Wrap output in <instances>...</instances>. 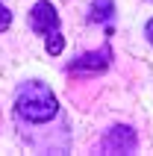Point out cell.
<instances>
[{"label": "cell", "mask_w": 153, "mask_h": 156, "mask_svg": "<svg viewBox=\"0 0 153 156\" xmlns=\"http://www.w3.org/2000/svg\"><path fill=\"white\" fill-rule=\"evenodd\" d=\"M9 27H12V12L3 6V0H0V33H6Z\"/></svg>", "instance_id": "obj_7"}, {"label": "cell", "mask_w": 153, "mask_h": 156, "mask_svg": "<svg viewBox=\"0 0 153 156\" xmlns=\"http://www.w3.org/2000/svg\"><path fill=\"white\" fill-rule=\"evenodd\" d=\"M144 33H147V41L153 44V18H150V21H147V27H144Z\"/></svg>", "instance_id": "obj_8"}, {"label": "cell", "mask_w": 153, "mask_h": 156, "mask_svg": "<svg viewBox=\"0 0 153 156\" xmlns=\"http://www.w3.org/2000/svg\"><path fill=\"white\" fill-rule=\"evenodd\" d=\"M136 147H138V136H136L133 127H127V124L109 127L106 136L100 139V144H97L100 153H136Z\"/></svg>", "instance_id": "obj_2"}, {"label": "cell", "mask_w": 153, "mask_h": 156, "mask_svg": "<svg viewBox=\"0 0 153 156\" xmlns=\"http://www.w3.org/2000/svg\"><path fill=\"white\" fill-rule=\"evenodd\" d=\"M112 18H115V3L112 0H94L91 3V12H88V21L91 24H106L109 27Z\"/></svg>", "instance_id": "obj_5"}, {"label": "cell", "mask_w": 153, "mask_h": 156, "mask_svg": "<svg viewBox=\"0 0 153 156\" xmlns=\"http://www.w3.org/2000/svg\"><path fill=\"white\" fill-rule=\"evenodd\" d=\"M44 50L50 53V56H59V53L65 50V38H62L59 30H53L50 35H44Z\"/></svg>", "instance_id": "obj_6"}, {"label": "cell", "mask_w": 153, "mask_h": 156, "mask_svg": "<svg viewBox=\"0 0 153 156\" xmlns=\"http://www.w3.org/2000/svg\"><path fill=\"white\" fill-rule=\"evenodd\" d=\"M30 30L35 35H50L53 30H59V12L50 0H38L30 9Z\"/></svg>", "instance_id": "obj_4"}, {"label": "cell", "mask_w": 153, "mask_h": 156, "mask_svg": "<svg viewBox=\"0 0 153 156\" xmlns=\"http://www.w3.org/2000/svg\"><path fill=\"white\" fill-rule=\"evenodd\" d=\"M15 112L30 124H47L59 112V100L47 83L30 80V83H21L15 91Z\"/></svg>", "instance_id": "obj_1"}, {"label": "cell", "mask_w": 153, "mask_h": 156, "mask_svg": "<svg viewBox=\"0 0 153 156\" xmlns=\"http://www.w3.org/2000/svg\"><path fill=\"white\" fill-rule=\"evenodd\" d=\"M112 65V47L103 44V50H91L76 56L74 62H68V74H76V77H94V74H103V71Z\"/></svg>", "instance_id": "obj_3"}]
</instances>
